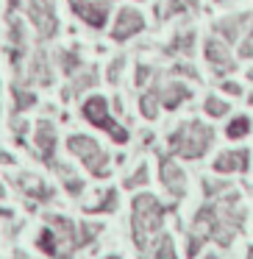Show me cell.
<instances>
[{"label": "cell", "instance_id": "6da1fadb", "mask_svg": "<svg viewBox=\"0 0 253 259\" xmlns=\"http://www.w3.org/2000/svg\"><path fill=\"white\" fill-rule=\"evenodd\" d=\"M214 142V131L209 125H203L200 120H189V123H181L178 128L170 134V148L173 153L184 159H200L203 153L212 148Z\"/></svg>", "mask_w": 253, "mask_h": 259}, {"label": "cell", "instance_id": "7a4b0ae2", "mask_svg": "<svg viewBox=\"0 0 253 259\" xmlns=\"http://www.w3.org/2000/svg\"><path fill=\"white\" fill-rule=\"evenodd\" d=\"M81 114H84L86 123L97 125V128H103L109 137H112L114 142H128V131L123 128V125L117 123V120L112 117V112H109V101L103 95H92L84 101V106H81Z\"/></svg>", "mask_w": 253, "mask_h": 259}, {"label": "cell", "instance_id": "3957f363", "mask_svg": "<svg viewBox=\"0 0 253 259\" xmlns=\"http://www.w3.org/2000/svg\"><path fill=\"white\" fill-rule=\"evenodd\" d=\"M67 151L73 153V156H78L95 176H109V156H106V151L92 140V137L73 134L67 140Z\"/></svg>", "mask_w": 253, "mask_h": 259}, {"label": "cell", "instance_id": "277c9868", "mask_svg": "<svg viewBox=\"0 0 253 259\" xmlns=\"http://www.w3.org/2000/svg\"><path fill=\"white\" fill-rule=\"evenodd\" d=\"M28 20L34 25L39 42H47L59 34V17H56V0H28Z\"/></svg>", "mask_w": 253, "mask_h": 259}, {"label": "cell", "instance_id": "5b68a950", "mask_svg": "<svg viewBox=\"0 0 253 259\" xmlns=\"http://www.w3.org/2000/svg\"><path fill=\"white\" fill-rule=\"evenodd\" d=\"M67 3H70V12H73L84 25H89V28H95V31L106 28L109 12H112L109 0H67Z\"/></svg>", "mask_w": 253, "mask_h": 259}, {"label": "cell", "instance_id": "8992f818", "mask_svg": "<svg viewBox=\"0 0 253 259\" xmlns=\"http://www.w3.org/2000/svg\"><path fill=\"white\" fill-rule=\"evenodd\" d=\"M203 56H206V62H209L214 75H228L236 70V59L231 56L228 42H223L220 36H209L203 42Z\"/></svg>", "mask_w": 253, "mask_h": 259}, {"label": "cell", "instance_id": "52a82bcc", "mask_svg": "<svg viewBox=\"0 0 253 259\" xmlns=\"http://www.w3.org/2000/svg\"><path fill=\"white\" fill-rule=\"evenodd\" d=\"M145 31V17H142L139 9H120L117 17H114V25H112V39L114 42H128L134 39L136 34H142Z\"/></svg>", "mask_w": 253, "mask_h": 259}, {"label": "cell", "instance_id": "ba28073f", "mask_svg": "<svg viewBox=\"0 0 253 259\" xmlns=\"http://www.w3.org/2000/svg\"><path fill=\"white\" fill-rule=\"evenodd\" d=\"M6 23H9V59H12L14 70H20L23 56H25V51H28L25 25H23V20L17 17V12H14V14H6Z\"/></svg>", "mask_w": 253, "mask_h": 259}, {"label": "cell", "instance_id": "9c48e42d", "mask_svg": "<svg viewBox=\"0 0 253 259\" xmlns=\"http://www.w3.org/2000/svg\"><path fill=\"white\" fill-rule=\"evenodd\" d=\"M156 87V95H159V103H162L164 109H178L181 103H186L192 98V90L184 84V81H167V84H153Z\"/></svg>", "mask_w": 253, "mask_h": 259}, {"label": "cell", "instance_id": "30bf717a", "mask_svg": "<svg viewBox=\"0 0 253 259\" xmlns=\"http://www.w3.org/2000/svg\"><path fill=\"white\" fill-rule=\"evenodd\" d=\"M250 23V14L247 12H242V14H228V17H223V20H217L214 23V36H220L223 42H239V36H242V31H245V25Z\"/></svg>", "mask_w": 253, "mask_h": 259}, {"label": "cell", "instance_id": "8fae6325", "mask_svg": "<svg viewBox=\"0 0 253 259\" xmlns=\"http://www.w3.org/2000/svg\"><path fill=\"white\" fill-rule=\"evenodd\" d=\"M34 142H36V148H39V153H42V162L56 164L53 162V153H56V128H53L50 120H39V123H36Z\"/></svg>", "mask_w": 253, "mask_h": 259}, {"label": "cell", "instance_id": "7c38bea8", "mask_svg": "<svg viewBox=\"0 0 253 259\" xmlns=\"http://www.w3.org/2000/svg\"><path fill=\"white\" fill-rule=\"evenodd\" d=\"M28 84H39V87H50L53 84V67L50 59H47V51H36L34 59L28 64Z\"/></svg>", "mask_w": 253, "mask_h": 259}, {"label": "cell", "instance_id": "4fadbf2b", "mask_svg": "<svg viewBox=\"0 0 253 259\" xmlns=\"http://www.w3.org/2000/svg\"><path fill=\"white\" fill-rule=\"evenodd\" d=\"M247 159H250V153L245 148H239V151H225L214 159V170L217 173H239V170H247Z\"/></svg>", "mask_w": 253, "mask_h": 259}, {"label": "cell", "instance_id": "5bb4252c", "mask_svg": "<svg viewBox=\"0 0 253 259\" xmlns=\"http://www.w3.org/2000/svg\"><path fill=\"white\" fill-rule=\"evenodd\" d=\"M95 84H97V67H81L78 73L73 75V81H70V87H64L62 98H64V101H70V98L81 95L84 90H92Z\"/></svg>", "mask_w": 253, "mask_h": 259}, {"label": "cell", "instance_id": "9a60e30c", "mask_svg": "<svg viewBox=\"0 0 253 259\" xmlns=\"http://www.w3.org/2000/svg\"><path fill=\"white\" fill-rule=\"evenodd\" d=\"M162 181H164V187H167L173 195H184L186 176H184V170H181L173 159H162Z\"/></svg>", "mask_w": 253, "mask_h": 259}, {"label": "cell", "instance_id": "2e32d148", "mask_svg": "<svg viewBox=\"0 0 253 259\" xmlns=\"http://www.w3.org/2000/svg\"><path fill=\"white\" fill-rule=\"evenodd\" d=\"M195 39H197L195 31L184 28L170 39V45L164 48V53H170V56H192V53H195Z\"/></svg>", "mask_w": 253, "mask_h": 259}, {"label": "cell", "instance_id": "e0dca14e", "mask_svg": "<svg viewBox=\"0 0 253 259\" xmlns=\"http://www.w3.org/2000/svg\"><path fill=\"white\" fill-rule=\"evenodd\" d=\"M81 67H84V59H81V53L75 51V48H64V51H59V70H62L64 75L73 78Z\"/></svg>", "mask_w": 253, "mask_h": 259}, {"label": "cell", "instance_id": "ac0fdd59", "mask_svg": "<svg viewBox=\"0 0 253 259\" xmlns=\"http://www.w3.org/2000/svg\"><path fill=\"white\" fill-rule=\"evenodd\" d=\"M12 98H14V114H20V112H25V109L36 106V95L28 90V87L14 84L12 87Z\"/></svg>", "mask_w": 253, "mask_h": 259}, {"label": "cell", "instance_id": "d6986e66", "mask_svg": "<svg viewBox=\"0 0 253 259\" xmlns=\"http://www.w3.org/2000/svg\"><path fill=\"white\" fill-rule=\"evenodd\" d=\"M159 95H156V87H150L147 92H142V98H139V112H142V117H147V120H156L159 117Z\"/></svg>", "mask_w": 253, "mask_h": 259}, {"label": "cell", "instance_id": "ffe728a7", "mask_svg": "<svg viewBox=\"0 0 253 259\" xmlns=\"http://www.w3.org/2000/svg\"><path fill=\"white\" fill-rule=\"evenodd\" d=\"M250 134V117L247 114H239V117H234L228 125H225V137L228 140H242V137Z\"/></svg>", "mask_w": 253, "mask_h": 259}, {"label": "cell", "instance_id": "44dd1931", "mask_svg": "<svg viewBox=\"0 0 253 259\" xmlns=\"http://www.w3.org/2000/svg\"><path fill=\"white\" fill-rule=\"evenodd\" d=\"M203 112H206L209 117H223V114H228V112H231V106L223 101V98L209 95L206 101H203Z\"/></svg>", "mask_w": 253, "mask_h": 259}, {"label": "cell", "instance_id": "7402d4cb", "mask_svg": "<svg viewBox=\"0 0 253 259\" xmlns=\"http://www.w3.org/2000/svg\"><path fill=\"white\" fill-rule=\"evenodd\" d=\"M200 0H167V9H164V17H173V14H184L197 9Z\"/></svg>", "mask_w": 253, "mask_h": 259}, {"label": "cell", "instance_id": "603a6c76", "mask_svg": "<svg viewBox=\"0 0 253 259\" xmlns=\"http://www.w3.org/2000/svg\"><path fill=\"white\" fill-rule=\"evenodd\" d=\"M123 67H125V56H114L112 64H109V73H106L109 84H117L120 75H123Z\"/></svg>", "mask_w": 253, "mask_h": 259}, {"label": "cell", "instance_id": "cb8c5ba5", "mask_svg": "<svg viewBox=\"0 0 253 259\" xmlns=\"http://www.w3.org/2000/svg\"><path fill=\"white\" fill-rule=\"evenodd\" d=\"M239 59H253V25L247 28L245 39L239 42Z\"/></svg>", "mask_w": 253, "mask_h": 259}, {"label": "cell", "instance_id": "d4e9b609", "mask_svg": "<svg viewBox=\"0 0 253 259\" xmlns=\"http://www.w3.org/2000/svg\"><path fill=\"white\" fill-rule=\"evenodd\" d=\"M150 78H153V67L150 64H139V67H136V78H134L136 87H145Z\"/></svg>", "mask_w": 253, "mask_h": 259}, {"label": "cell", "instance_id": "484cf974", "mask_svg": "<svg viewBox=\"0 0 253 259\" xmlns=\"http://www.w3.org/2000/svg\"><path fill=\"white\" fill-rule=\"evenodd\" d=\"M173 75H189L192 81H197L200 75H197V70L192 67V64H173V70H170Z\"/></svg>", "mask_w": 253, "mask_h": 259}, {"label": "cell", "instance_id": "4316f807", "mask_svg": "<svg viewBox=\"0 0 253 259\" xmlns=\"http://www.w3.org/2000/svg\"><path fill=\"white\" fill-rule=\"evenodd\" d=\"M145 181H147V167L142 164V167L136 170V176H131V179L125 181V184H128V187H139V184H145Z\"/></svg>", "mask_w": 253, "mask_h": 259}, {"label": "cell", "instance_id": "83f0119b", "mask_svg": "<svg viewBox=\"0 0 253 259\" xmlns=\"http://www.w3.org/2000/svg\"><path fill=\"white\" fill-rule=\"evenodd\" d=\"M223 92H228V95H242V87L236 84V81H223Z\"/></svg>", "mask_w": 253, "mask_h": 259}, {"label": "cell", "instance_id": "f1b7e54d", "mask_svg": "<svg viewBox=\"0 0 253 259\" xmlns=\"http://www.w3.org/2000/svg\"><path fill=\"white\" fill-rule=\"evenodd\" d=\"M214 3H228V0H214Z\"/></svg>", "mask_w": 253, "mask_h": 259}, {"label": "cell", "instance_id": "f546056e", "mask_svg": "<svg viewBox=\"0 0 253 259\" xmlns=\"http://www.w3.org/2000/svg\"><path fill=\"white\" fill-rule=\"evenodd\" d=\"M250 103H253V92H250Z\"/></svg>", "mask_w": 253, "mask_h": 259}, {"label": "cell", "instance_id": "4dcf8cb0", "mask_svg": "<svg viewBox=\"0 0 253 259\" xmlns=\"http://www.w3.org/2000/svg\"><path fill=\"white\" fill-rule=\"evenodd\" d=\"M0 195H3V187H0Z\"/></svg>", "mask_w": 253, "mask_h": 259}, {"label": "cell", "instance_id": "1f68e13d", "mask_svg": "<svg viewBox=\"0 0 253 259\" xmlns=\"http://www.w3.org/2000/svg\"><path fill=\"white\" fill-rule=\"evenodd\" d=\"M136 3H145V0H136Z\"/></svg>", "mask_w": 253, "mask_h": 259}, {"label": "cell", "instance_id": "d6a6232c", "mask_svg": "<svg viewBox=\"0 0 253 259\" xmlns=\"http://www.w3.org/2000/svg\"><path fill=\"white\" fill-rule=\"evenodd\" d=\"M209 259H214V256H209Z\"/></svg>", "mask_w": 253, "mask_h": 259}, {"label": "cell", "instance_id": "836d02e7", "mask_svg": "<svg viewBox=\"0 0 253 259\" xmlns=\"http://www.w3.org/2000/svg\"><path fill=\"white\" fill-rule=\"evenodd\" d=\"M109 3H112V0H109Z\"/></svg>", "mask_w": 253, "mask_h": 259}]
</instances>
